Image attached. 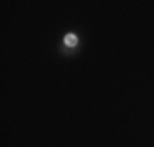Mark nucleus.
Listing matches in <instances>:
<instances>
[{"label": "nucleus", "mask_w": 154, "mask_h": 147, "mask_svg": "<svg viewBox=\"0 0 154 147\" xmlns=\"http://www.w3.org/2000/svg\"><path fill=\"white\" fill-rule=\"evenodd\" d=\"M65 44L67 46H75L77 44V36L75 34H67L65 36Z\"/></svg>", "instance_id": "f257e3e1"}]
</instances>
